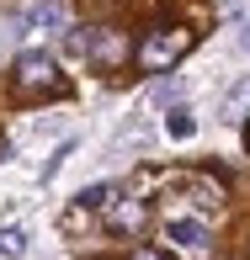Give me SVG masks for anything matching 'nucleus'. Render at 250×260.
<instances>
[{
  "mask_svg": "<svg viewBox=\"0 0 250 260\" xmlns=\"http://www.w3.org/2000/svg\"><path fill=\"white\" fill-rule=\"evenodd\" d=\"M186 48H192V32H149L144 38V48H138V64L144 69H165V64H176Z\"/></svg>",
  "mask_w": 250,
  "mask_h": 260,
  "instance_id": "nucleus-1",
  "label": "nucleus"
},
{
  "mask_svg": "<svg viewBox=\"0 0 250 260\" xmlns=\"http://www.w3.org/2000/svg\"><path fill=\"white\" fill-rule=\"evenodd\" d=\"M11 75H16V85L27 90V96H32V90H59V64L48 53H21Z\"/></svg>",
  "mask_w": 250,
  "mask_h": 260,
  "instance_id": "nucleus-2",
  "label": "nucleus"
},
{
  "mask_svg": "<svg viewBox=\"0 0 250 260\" xmlns=\"http://www.w3.org/2000/svg\"><path fill=\"white\" fill-rule=\"evenodd\" d=\"M27 32L64 38V32H69V11L59 6V0H32V6H27Z\"/></svg>",
  "mask_w": 250,
  "mask_h": 260,
  "instance_id": "nucleus-3",
  "label": "nucleus"
},
{
  "mask_svg": "<svg viewBox=\"0 0 250 260\" xmlns=\"http://www.w3.org/2000/svg\"><path fill=\"white\" fill-rule=\"evenodd\" d=\"M75 48L86 58H96V64H112V58H123V43L106 38V32H86V38H75Z\"/></svg>",
  "mask_w": 250,
  "mask_h": 260,
  "instance_id": "nucleus-4",
  "label": "nucleus"
},
{
  "mask_svg": "<svg viewBox=\"0 0 250 260\" xmlns=\"http://www.w3.org/2000/svg\"><path fill=\"white\" fill-rule=\"evenodd\" d=\"M171 239L186 244V250H202L208 244V223L202 218H171Z\"/></svg>",
  "mask_w": 250,
  "mask_h": 260,
  "instance_id": "nucleus-5",
  "label": "nucleus"
},
{
  "mask_svg": "<svg viewBox=\"0 0 250 260\" xmlns=\"http://www.w3.org/2000/svg\"><path fill=\"white\" fill-rule=\"evenodd\" d=\"M218 112L229 117V122H240V117L250 112V75H245V80H234V85L224 90V106H218Z\"/></svg>",
  "mask_w": 250,
  "mask_h": 260,
  "instance_id": "nucleus-6",
  "label": "nucleus"
},
{
  "mask_svg": "<svg viewBox=\"0 0 250 260\" xmlns=\"http://www.w3.org/2000/svg\"><path fill=\"white\" fill-rule=\"evenodd\" d=\"M106 223H112V229H138V223H144V202H106Z\"/></svg>",
  "mask_w": 250,
  "mask_h": 260,
  "instance_id": "nucleus-7",
  "label": "nucleus"
},
{
  "mask_svg": "<svg viewBox=\"0 0 250 260\" xmlns=\"http://www.w3.org/2000/svg\"><path fill=\"white\" fill-rule=\"evenodd\" d=\"M27 250H32V239H27V229H21V223L0 229V260H21Z\"/></svg>",
  "mask_w": 250,
  "mask_h": 260,
  "instance_id": "nucleus-8",
  "label": "nucleus"
},
{
  "mask_svg": "<svg viewBox=\"0 0 250 260\" xmlns=\"http://www.w3.org/2000/svg\"><path fill=\"white\" fill-rule=\"evenodd\" d=\"M197 133V122H192V112L186 106H176L171 117H165V138H176V144H186V138Z\"/></svg>",
  "mask_w": 250,
  "mask_h": 260,
  "instance_id": "nucleus-9",
  "label": "nucleus"
},
{
  "mask_svg": "<svg viewBox=\"0 0 250 260\" xmlns=\"http://www.w3.org/2000/svg\"><path fill=\"white\" fill-rule=\"evenodd\" d=\"M112 197H123V186H117V181H101V186H91V191H80V207H106Z\"/></svg>",
  "mask_w": 250,
  "mask_h": 260,
  "instance_id": "nucleus-10",
  "label": "nucleus"
},
{
  "mask_svg": "<svg viewBox=\"0 0 250 260\" xmlns=\"http://www.w3.org/2000/svg\"><path fill=\"white\" fill-rule=\"evenodd\" d=\"M128 260H171V255H160V250H154V244H138V250L128 255Z\"/></svg>",
  "mask_w": 250,
  "mask_h": 260,
  "instance_id": "nucleus-11",
  "label": "nucleus"
},
{
  "mask_svg": "<svg viewBox=\"0 0 250 260\" xmlns=\"http://www.w3.org/2000/svg\"><path fill=\"white\" fill-rule=\"evenodd\" d=\"M240 48H245V53H250V27H245V32H240Z\"/></svg>",
  "mask_w": 250,
  "mask_h": 260,
  "instance_id": "nucleus-12",
  "label": "nucleus"
}]
</instances>
